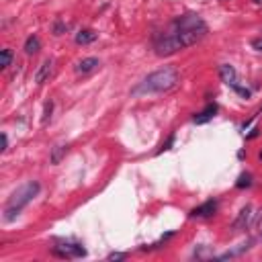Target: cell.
I'll return each instance as SVG.
<instances>
[{
    "label": "cell",
    "instance_id": "obj_15",
    "mask_svg": "<svg viewBox=\"0 0 262 262\" xmlns=\"http://www.w3.org/2000/svg\"><path fill=\"white\" fill-rule=\"evenodd\" d=\"M11 60H13V52L11 50H2V64H0V66L8 68V66H11Z\"/></svg>",
    "mask_w": 262,
    "mask_h": 262
},
{
    "label": "cell",
    "instance_id": "obj_19",
    "mask_svg": "<svg viewBox=\"0 0 262 262\" xmlns=\"http://www.w3.org/2000/svg\"><path fill=\"white\" fill-rule=\"evenodd\" d=\"M64 23H55V35H62V31H64Z\"/></svg>",
    "mask_w": 262,
    "mask_h": 262
},
{
    "label": "cell",
    "instance_id": "obj_20",
    "mask_svg": "<svg viewBox=\"0 0 262 262\" xmlns=\"http://www.w3.org/2000/svg\"><path fill=\"white\" fill-rule=\"evenodd\" d=\"M123 258H125V254H119V252H115V254L109 256V260H123Z\"/></svg>",
    "mask_w": 262,
    "mask_h": 262
},
{
    "label": "cell",
    "instance_id": "obj_6",
    "mask_svg": "<svg viewBox=\"0 0 262 262\" xmlns=\"http://www.w3.org/2000/svg\"><path fill=\"white\" fill-rule=\"evenodd\" d=\"M215 211H217V201H207V203H203V205L195 207L191 211V217H211V215H215Z\"/></svg>",
    "mask_w": 262,
    "mask_h": 262
},
{
    "label": "cell",
    "instance_id": "obj_9",
    "mask_svg": "<svg viewBox=\"0 0 262 262\" xmlns=\"http://www.w3.org/2000/svg\"><path fill=\"white\" fill-rule=\"evenodd\" d=\"M52 68H53V60H43L41 62V66H39V70L35 72V82L37 84H43L47 78H50V74H52Z\"/></svg>",
    "mask_w": 262,
    "mask_h": 262
},
{
    "label": "cell",
    "instance_id": "obj_8",
    "mask_svg": "<svg viewBox=\"0 0 262 262\" xmlns=\"http://www.w3.org/2000/svg\"><path fill=\"white\" fill-rule=\"evenodd\" d=\"M250 221H252V207H250V205H246L244 209L240 211L238 219L234 221V227H236V231H242V229H246V227L250 226Z\"/></svg>",
    "mask_w": 262,
    "mask_h": 262
},
{
    "label": "cell",
    "instance_id": "obj_2",
    "mask_svg": "<svg viewBox=\"0 0 262 262\" xmlns=\"http://www.w3.org/2000/svg\"><path fill=\"white\" fill-rule=\"evenodd\" d=\"M180 74L174 66H164L160 70L152 72L150 76H145L141 82H138L131 88L133 96H143V94H160V92H168L174 86L178 84Z\"/></svg>",
    "mask_w": 262,
    "mask_h": 262
},
{
    "label": "cell",
    "instance_id": "obj_17",
    "mask_svg": "<svg viewBox=\"0 0 262 262\" xmlns=\"http://www.w3.org/2000/svg\"><path fill=\"white\" fill-rule=\"evenodd\" d=\"M234 90H236L238 94L244 96V99H250V90H248V88H244V86H240V84H238V86H234Z\"/></svg>",
    "mask_w": 262,
    "mask_h": 262
},
{
    "label": "cell",
    "instance_id": "obj_18",
    "mask_svg": "<svg viewBox=\"0 0 262 262\" xmlns=\"http://www.w3.org/2000/svg\"><path fill=\"white\" fill-rule=\"evenodd\" d=\"M252 47H254L256 52H262V37H258V39L252 41Z\"/></svg>",
    "mask_w": 262,
    "mask_h": 262
},
{
    "label": "cell",
    "instance_id": "obj_4",
    "mask_svg": "<svg viewBox=\"0 0 262 262\" xmlns=\"http://www.w3.org/2000/svg\"><path fill=\"white\" fill-rule=\"evenodd\" d=\"M53 254L62 258H82L86 256V250L80 244H62L53 248Z\"/></svg>",
    "mask_w": 262,
    "mask_h": 262
},
{
    "label": "cell",
    "instance_id": "obj_13",
    "mask_svg": "<svg viewBox=\"0 0 262 262\" xmlns=\"http://www.w3.org/2000/svg\"><path fill=\"white\" fill-rule=\"evenodd\" d=\"M66 152H68V145H64V143L53 145V150H52V164H60L62 158L66 156Z\"/></svg>",
    "mask_w": 262,
    "mask_h": 262
},
{
    "label": "cell",
    "instance_id": "obj_10",
    "mask_svg": "<svg viewBox=\"0 0 262 262\" xmlns=\"http://www.w3.org/2000/svg\"><path fill=\"white\" fill-rule=\"evenodd\" d=\"M217 113V105H207L199 115H195V123L197 125H203V123H209Z\"/></svg>",
    "mask_w": 262,
    "mask_h": 262
},
{
    "label": "cell",
    "instance_id": "obj_3",
    "mask_svg": "<svg viewBox=\"0 0 262 262\" xmlns=\"http://www.w3.org/2000/svg\"><path fill=\"white\" fill-rule=\"evenodd\" d=\"M39 191H41V184L37 182V180H29V182L23 184V187H18L13 195H11L8 203H6L4 221H13L15 217H18V213L23 211V207H27L29 203H31L37 195H39Z\"/></svg>",
    "mask_w": 262,
    "mask_h": 262
},
{
    "label": "cell",
    "instance_id": "obj_23",
    "mask_svg": "<svg viewBox=\"0 0 262 262\" xmlns=\"http://www.w3.org/2000/svg\"><path fill=\"white\" fill-rule=\"evenodd\" d=\"M260 160H262V152H260Z\"/></svg>",
    "mask_w": 262,
    "mask_h": 262
},
{
    "label": "cell",
    "instance_id": "obj_7",
    "mask_svg": "<svg viewBox=\"0 0 262 262\" xmlns=\"http://www.w3.org/2000/svg\"><path fill=\"white\" fill-rule=\"evenodd\" d=\"M99 66H101L99 57H84V60H80L78 64H76L74 70L78 72V74H90V72H94Z\"/></svg>",
    "mask_w": 262,
    "mask_h": 262
},
{
    "label": "cell",
    "instance_id": "obj_16",
    "mask_svg": "<svg viewBox=\"0 0 262 262\" xmlns=\"http://www.w3.org/2000/svg\"><path fill=\"white\" fill-rule=\"evenodd\" d=\"M52 111H53V103L47 101V103H45V109H43V119H41L43 123H47V119L52 117Z\"/></svg>",
    "mask_w": 262,
    "mask_h": 262
},
{
    "label": "cell",
    "instance_id": "obj_11",
    "mask_svg": "<svg viewBox=\"0 0 262 262\" xmlns=\"http://www.w3.org/2000/svg\"><path fill=\"white\" fill-rule=\"evenodd\" d=\"M96 35L92 29H84V31H80L78 35H76V43L78 45H88V43H92V41H96Z\"/></svg>",
    "mask_w": 262,
    "mask_h": 262
},
{
    "label": "cell",
    "instance_id": "obj_12",
    "mask_svg": "<svg viewBox=\"0 0 262 262\" xmlns=\"http://www.w3.org/2000/svg\"><path fill=\"white\" fill-rule=\"evenodd\" d=\"M39 47H41L39 37H37V35L27 37V41H25V53H27V55H33V53H37V52H39Z\"/></svg>",
    "mask_w": 262,
    "mask_h": 262
},
{
    "label": "cell",
    "instance_id": "obj_1",
    "mask_svg": "<svg viewBox=\"0 0 262 262\" xmlns=\"http://www.w3.org/2000/svg\"><path fill=\"white\" fill-rule=\"evenodd\" d=\"M207 35V25L199 15H182L172 23L170 31L164 33L156 41V53L158 55H172L184 47L195 45Z\"/></svg>",
    "mask_w": 262,
    "mask_h": 262
},
{
    "label": "cell",
    "instance_id": "obj_22",
    "mask_svg": "<svg viewBox=\"0 0 262 262\" xmlns=\"http://www.w3.org/2000/svg\"><path fill=\"white\" fill-rule=\"evenodd\" d=\"M254 2H256V4H262V0H254Z\"/></svg>",
    "mask_w": 262,
    "mask_h": 262
},
{
    "label": "cell",
    "instance_id": "obj_14",
    "mask_svg": "<svg viewBox=\"0 0 262 262\" xmlns=\"http://www.w3.org/2000/svg\"><path fill=\"white\" fill-rule=\"evenodd\" d=\"M250 184H252V176H250V174H242L240 180L236 182V187L238 189H244V187H250Z\"/></svg>",
    "mask_w": 262,
    "mask_h": 262
},
{
    "label": "cell",
    "instance_id": "obj_5",
    "mask_svg": "<svg viewBox=\"0 0 262 262\" xmlns=\"http://www.w3.org/2000/svg\"><path fill=\"white\" fill-rule=\"evenodd\" d=\"M219 78L223 84H227V86H238V72H236V68L234 66H229V64H221L219 66Z\"/></svg>",
    "mask_w": 262,
    "mask_h": 262
},
{
    "label": "cell",
    "instance_id": "obj_21",
    "mask_svg": "<svg viewBox=\"0 0 262 262\" xmlns=\"http://www.w3.org/2000/svg\"><path fill=\"white\" fill-rule=\"evenodd\" d=\"M8 148V138H6V133H2V152Z\"/></svg>",
    "mask_w": 262,
    "mask_h": 262
}]
</instances>
